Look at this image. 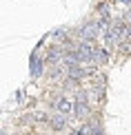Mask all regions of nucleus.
<instances>
[{
    "label": "nucleus",
    "mask_w": 131,
    "mask_h": 135,
    "mask_svg": "<svg viewBox=\"0 0 131 135\" xmlns=\"http://www.w3.org/2000/svg\"><path fill=\"white\" fill-rule=\"evenodd\" d=\"M124 36H127V27H124L122 22H113L111 29L105 33V38H107V42H109V44H120Z\"/></svg>",
    "instance_id": "1"
},
{
    "label": "nucleus",
    "mask_w": 131,
    "mask_h": 135,
    "mask_svg": "<svg viewBox=\"0 0 131 135\" xmlns=\"http://www.w3.org/2000/svg\"><path fill=\"white\" fill-rule=\"evenodd\" d=\"M100 33V27L96 25V22H89V25H84L82 27V31H80V38H82V42H93V38Z\"/></svg>",
    "instance_id": "2"
},
{
    "label": "nucleus",
    "mask_w": 131,
    "mask_h": 135,
    "mask_svg": "<svg viewBox=\"0 0 131 135\" xmlns=\"http://www.w3.org/2000/svg\"><path fill=\"white\" fill-rule=\"evenodd\" d=\"M73 113H76L78 117H84L89 113V106H87V102H84V95L80 93V98L76 100V104H73Z\"/></svg>",
    "instance_id": "3"
},
{
    "label": "nucleus",
    "mask_w": 131,
    "mask_h": 135,
    "mask_svg": "<svg viewBox=\"0 0 131 135\" xmlns=\"http://www.w3.org/2000/svg\"><path fill=\"white\" fill-rule=\"evenodd\" d=\"M56 111H58L60 115H67V113H71V111H73V104L67 98H60V100H56Z\"/></svg>",
    "instance_id": "4"
},
{
    "label": "nucleus",
    "mask_w": 131,
    "mask_h": 135,
    "mask_svg": "<svg viewBox=\"0 0 131 135\" xmlns=\"http://www.w3.org/2000/svg\"><path fill=\"white\" fill-rule=\"evenodd\" d=\"M60 60H65V51H60V49H51L47 53V62L56 64V62H60Z\"/></svg>",
    "instance_id": "5"
},
{
    "label": "nucleus",
    "mask_w": 131,
    "mask_h": 135,
    "mask_svg": "<svg viewBox=\"0 0 131 135\" xmlns=\"http://www.w3.org/2000/svg\"><path fill=\"white\" fill-rule=\"evenodd\" d=\"M65 124H67V120H65V115H53L51 117V128H53V131H62V128H65Z\"/></svg>",
    "instance_id": "6"
},
{
    "label": "nucleus",
    "mask_w": 131,
    "mask_h": 135,
    "mask_svg": "<svg viewBox=\"0 0 131 135\" xmlns=\"http://www.w3.org/2000/svg\"><path fill=\"white\" fill-rule=\"evenodd\" d=\"M40 73H42V62L38 60V55L33 53V55H31V75H33V78H38Z\"/></svg>",
    "instance_id": "7"
},
{
    "label": "nucleus",
    "mask_w": 131,
    "mask_h": 135,
    "mask_svg": "<svg viewBox=\"0 0 131 135\" xmlns=\"http://www.w3.org/2000/svg\"><path fill=\"white\" fill-rule=\"evenodd\" d=\"M93 62L96 64H102V62H107V51H105V49H96V51H93Z\"/></svg>",
    "instance_id": "8"
},
{
    "label": "nucleus",
    "mask_w": 131,
    "mask_h": 135,
    "mask_svg": "<svg viewBox=\"0 0 131 135\" xmlns=\"http://www.w3.org/2000/svg\"><path fill=\"white\" fill-rule=\"evenodd\" d=\"M98 11H100V16H102V18H109V16H107V13H109V4H100V7H98Z\"/></svg>",
    "instance_id": "9"
},
{
    "label": "nucleus",
    "mask_w": 131,
    "mask_h": 135,
    "mask_svg": "<svg viewBox=\"0 0 131 135\" xmlns=\"http://www.w3.org/2000/svg\"><path fill=\"white\" fill-rule=\"evenodd\" d=\"M129 16H131V13H129Z\"/></svg>",
    "instance_id": "10"
}]
</instances>
